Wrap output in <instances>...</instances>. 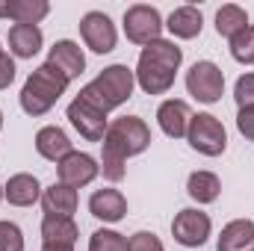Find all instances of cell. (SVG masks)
Listing matches in <instances>:
<instances>
[{"label": "cell", "instance_id": "52a82bcc", "mask_svg": "<svg viewBox=\"0 0 254 251\" xmlns=\"http://www.w3.org/2000/svg\"><path fill=\"white\" fill-rule=\"evenodd\" d=\"M125 33L133 45H151L163 33V18L154 6L136 3L125 12Z\"/></svg>", "mask_w": 254, "mask_h": 251}, {"label": "cell", "instance_id": "8992f818", "mask_svg": "<svg viewBox=\"0 0 254 251\" xmlns=\"http://www.w3.org/2000/svg\"><path fill=\"white\" fill-rule=\"evenodd\" d=\"M187 89L195 101L201 104H216L225 92V74L216 63H195L187 74Z\"/></svg>", "mask_w": 254, "mask_h": 251}, {"label": "cell", "instance_id": "277c9868", "mask_svg": "<svg viewBox=\"0 0 254 251\" xmlns=\"http://www.w3.org/2000/svg\"><path fill=\"white\" fill-rule=\"evenodd\" d=\"M68 83H71V80L65 77L60 68H54L51 63L39 65V68L27 77V83H24V89H21V110H24L27 116H45V113L65 95Z\"/></svg>", "mask_w": 254, "mask_h": 251}, {"label": "cell", "instance_id": "ffe728a7", "mask_svg": "<svg viewBox=\"0 0 254 251\" xmlns=\"http://www.w3.org/2000/svg\"><path fill=\"white\" fill-rule=\"evenodd\" d=\"M77 237H80V228L74 225V219H65V216H45L42 219V240L45 243L74 246Z\"/></svg>", "mask_w": 254, "mask_h": 251}, {"label": "cell", "instance_id": "7c38bea8", "mask_svg": "<svg viewBox=\"0 0 254 251\" xmlns=\"http://www.w3.org/2000/svg\"><path fill=\"white\" fill-rule=\"evenodd\" d=\"M157 122L163 127V133L166 136H172V139H181V136H187V130H190V122H192V110L187 101H163L160 104V110H157Z\"/></svg>", "mask_w": 254, "mask_h": 251}, {"label": "cell", "instance_id": "1f68e13d", "mask_svg": "<svg viewBox=\"0 0 254 251\" xmlns=\"http://www.w3.org/2000/svg\"><path fill=\"white\" fill-rule=\"evenodd\" d=\"M42 251H74V246H57V243H45Z\"/></svg>", "mask_w": 254, "mask_h": 251}, {"label": "cell", "instance_id": "83f0119b", "mask_svg": "<svg viewBox=\"0 0 254 251\" xmlns=\"http://www.w3.org/2000/svg\"><path fill=\"white\" fill-rule=\"evenodd\" d=\"M234 98L240 104V110L246 107H254V74H243L234 86Z\"/></svg>", "mask_w": 254, "mask_h": 251}, {"label": "cell", "instance_id": "30bf717a", "mask_svg": "<svg viewBox=\"0 0 254 251\" xmlns=\"http://www.w3.org/2000/svg\"><path fill=\"white\" fill-rule=\"evenodd\" d=\"M172 234L181 246H190V249H198L207 243L210 237V216L201 213V210H181L172 222Z\"/></svg>", "mask_w": 254, "mask_h": 251}, {"label": "cell", "instance_id": "4fadbf2b", "mask_svg": "<svg viewBox=\"0 0 254 251\" xmlns=\"http://www.w3.org/2000/svg\"><path fill=\"white\" fill-rule=\"evenodd\" d=\"M89 213L101 222H122L127 216V198L119 189H98L89 198Z\"/></svg>", "mask_w": 254, "mask_h": 251}, {"label": "cell", "instance_id": "8fae6325", "mask_svg": "<svg viewBox=\"0 0 254 251\" xmlns=\"http://www.w3.org/2000/svg\"><path fill=\"white\" fill-rule=\"evenodd\" d=\"M57 172H60V184H65V187H71V189H80L98 178L101 166L95 163V157L80 154V151H71L65 160L57 163Z\"/></svg>", "mask_w": 254, "mask_h": 251}, {"label": "cell", "instance_id": "484cf974", "mask_svg": "<svg viewBox=\"0 0 254 251\" xmlns=\"http://www.w3.org/2000/svg\"><path fill=\"white\" fill-rule=\"evenodd\" d=\"M89 251H127V240L119 231H95L89 240Z\"/></svg>", "mask_w": 254, "mask_h": 251}, {"label": "cell", "instance_id": "5bb4252c", "mask_svg": "<svg viewBox=\"0 0 254 251\" xmlns=\"http://www.w3.org/2000/svg\"><path fill=\"white\" fill-rule=\"evenodd\" d=\"M48 63L54 65V68H60L68 80H74V77L83 74V68H86V57H83L80 45H74L71 39H63V42H57V45L51 48Z\"/></svg>", "mask_w": 254, "mask_h": 251}, {"label": "cell", "instance_id": "7402d4cb", "mask_svg": "<svg viewBox=\"0 0 254 251\" xmlns=\"http://www.w3.org/2000/svg\"><path fill=\"white\" fill-rule=\"evenodd\" d=\"M51 12L48 0H9L6 3V18L15 24H39Z\"/></svg>", "mask_w": 254, "mask_h": 251}, {"label": "cell", "instance_id": "d6a6232c", "mask_svg": "<svg viewBox=\"0 0 254 251\" xmlns=\"http://www.w3.org/2000/svg\"><path fill=\"white\" fill-rule=\"evenodd\" d=\"M0 18H6V3H0Z\"/></svg>", "mask_w": 254, "mask_h": 251}, {"label": "cell", "instance_id": "7a4b0ae2", "mask_svg": "<svg viewBox=\"0 0 254 251\" xmlns=\"http://www.w3.org/2000/svg\"><path fill=\"white\" fill-rule=\"evenodd\" d=\"M184 63V51L175 42L157 39L142 48L139 65H136V83L148 95H166L175 86V74Z\"/></svg>", "mask_w": 254, "mask_h": 251}, {"label": "cell", "instance_id": "2e32d148", "mask_svg": "<svg viewBox=\"0 0 254 251\" xmlns=\"http://www.w3.org/2000/svg\"><path fill=\"white\" fill-rule=\"evenodd\" d=\"M9 51L18 60H33L42 51V30L36 24H15L9 30Z\"/></svg>", "mask_w": 254, "mask_h": 251}, {"label": "cell", "instance_id": "f1b7e54d", "mask_svg": "<svg viewBox=\"0 0 254 251\" xmlns=\"http://www.w3.org/2000/svg\"><path fill=\"white\" fill-rule=\"evenodd\" d=\"M127 251H166V249H163V243H160L154 234L139 231V234H133V237L127 240Z\"/></svg>", "mask_w": 254, "mask_h": 251}, {"label": "cell", "instance_id": "e0dca14e", "mask_svg": "<svg viewBox=\"0 0 254 251\" xmlns=\"http://www.w3.org/2000/svg\"><path fill=\"white\" fill-rule=\"evenodd\" d=\"M36 151L45 157V160H51V163H60L65 160L74 148H71V139L65 136L60 127H42L39 133H36Z\"/></svg>", "mask_w": 254, "mask_h": 251}, {"label": "cell", "instance_id": "6da1fadb", "mask_svg": "<svg viewBox=\"0 0 254 251\" xmlns=\"http://www.w3.org/2000/svg\"><path fill=\"white\" fill-rule=\"evenodd\" d=\"M151 145V130L142 119L136 116H122L107 127L104 136V157H101V172L107 181L119 184L125 178V163L127 157L142 154Z\"/></svg>", "mask_w": 254, "mask_h": 251}, {"label": "cell", "instance_id": "cb8c5ba5", "mask_svg": "<svg viewBox=\"0 0 254 251\" xmlns=\"http://www.w3.org/2000/svg\"><path fill=\"white\" fill-rule=\"evenodd\" d=\"M246 27H249V15H246L243 6L228 3V6H222V9L216 12V33H219V36L234 39V36H237L240 30H246Z\"/></svg>", "mask_w": 254, "mask_h": 251}, {"label": "cell", "instance_id": "d590c367", "mask_svg": "<svg viewBox=\"0 0 254 251\" xmlns=\"http://www.w3.org/2000/svg\"><path fill=\"white\" fill-rule=\"evenodd\" d=\"M252 251H254V249H252Z\"/></svg>", "mask_w": 254, "mask_h": 251}, {"label": "cell", "instance_id": "ba28073f", "mask_svg": "<svg viewBox=\"0 0 254 251\" xmlns=\"http://www.w3.org/2000/svg\"><path fill=\"white\" fill-rule=\"evenodd\" d=\"M80 36H83L86 48H92L95 54H110L116 48V39H119L116 24L104 12H86L80 18Z\"/></svg>", "mask_w": 254, "mask_h": 251}, {"label": "cell", "instance_id": "ac0fdd59", "mask_svg": "<svg viewBox=\"0 0 254 251\" xmlns=\"http://www.w3.org/2000/svg\"><path fill=\"white\" fill-rule=\"evenodd\" d=\"M3 195H6V201H9V204H15V207H30V204H36V201H39L42 187H39V181H36L33 175L21 172V175H12V178L6 181Z\"/></svg>", "mask_w": 254, "mask_h": 251}, {"label": "cell", "instance_id": "3957f363", "mask_svg": "<svg viewBox=\"0 0 254 251\" xmlns=\"http://www.w3.org/2000/svg\"><path fill=\"white\" fill-rule=\"evenodd\" d=\"M133 83H136V74H133L127 65H110V68H104L89 86H83L77 98H83L86 104H92L95 110H101V113L107 116L110 110H116V107H122L125 101H130Z\"/></svg>", "mask_w": 254, "mask_h": 251}, {"label": "cell", "instance_id": "836d02e7", "mask_svg": "<svg viewBox=\"0 0 254 251\" xmlns=\"http://www.w3.org/2000/svg\"><path fill=\"white\" fill-rule=\"evenodd\" d=\"M0 127H3V113H0Z\"/></svg>", "mask_w": 254, "mask_h": 251}, {"label": "cell", "instance_id": "44dd1931", "mask_svg": "<svg viewBox=\"0 0 254 251\" xmlns=\"http://www.w3.org/2000/svg\"><path fill=\"white\" fill-rule=\"evenodd\" d=\"M169 30H172V36H178V39H195L198 33H201V27H204V18H201V12L195 9V6H178L172 15H169V24H166Z\"/></svg>", "mask_w": 254, "mask_h": 251}, {"label": "cell", "instance_id": "d4e9b609", "mask_svg": "<svg viewBox=\"0 0 254 251\" xmlns=\"http://www.w3.org/2000/svg\"><path fill=\"white\" fill-rule=\"evenodd\" d=\"M231 57L243 65H254V27L252 24L231 39Z\"/></svg>", "mask_w": 254, "mask_h": 251}, {"label": "cell", "instance_id": "d6986e66", "mask_svg": "<svg viewBox=\"0 0 254 251\" xmlns=\"http://www.w3.org/2000/svg\"><path fill=\"white\" fill-rule=\"evenodd\" d=\"M42 207L45 216H65L71 219V213L77 210V189L65 187V184H54L42 192Z\"/></svg>", "mask_w": 254, "mask_h": 251}, {"label": "cell", "instance_id": "5b68a950", "mask_svg": "<svg viewBox=\"0 0 254 251\" xmlns=\"http://www.w3.org/2000/svg\"><path fill=\"white\" fill-rule=\"evenodd\" d=\"M187 139H190L192 148H195L198 154H204V157H219V154H225V148H228V133H225V127H222V122H219L216 116H210V113L192 116Z\"/></svg>", "mask_w": 254, "mask_h": 251}, {"label": "cell", "instance_id": "9c48e42d", "mask_svg": "<svg viewBox=\"0 0 254 251\" xmlns=\"http://www.w3.org/2000/svg\"><path fill=\"white\" fill-rule=\"evenodd\" d=\"M68 119L77 127V133L89 142H104L107 136V116L101 110H95L92 104H86L83 98H74L68 104Z\"/></svg>", "mask_w": 254, "mask_h": 251}, {"label": "cell", "instance_id": "f546056e", "mask_svg": "<svg viewBox=\"0 0 254 251\" xmlns=\"http://www.w3.org/2000/svg\"><path fill=\"white\" fill-rule=\"evenodd\" d=\"M12 80H15V60L0 51V89L12 86Z\"/></svg>", "mask_w": 254, "mask_h": 251}, {"label": "cell", "instance_id": "603a6c76", "mask_svg": "<svg viewBox=\"0 0 254 251\" xmlns=\"http://www.w3.org/2000/svg\"><path fill=\"white\" fill-rule=\"evenodd\" d=\"M187 192L190 198H195L198 204H213L222 192V184L213 172H192L190 181H187Z\"/></svg>", "mask_w": 254, "mask_h": 251}, {"label": "cell", "instance_id": "4316f807", "mask_svg": "<svg viewBox=\"0 0 254 251\" xmlns=\"http://www.w3.org/2000/svg\"><path fill=\"white\" fill-rule=\"evenodd\" d=\"M0 251H24V234L15 222H0Z\"/></svg>", "mask_w": 254, "mask_h": 251}, {"label": "cell", "instance_id": "4dcf8cb0", "mask_svg": "<svg viewBox=\"0 0 254 251\" xmlns=\"http://www.w3.org/2000/svg\"><path fill=\"white\" fill-rule=\"evenodd\" d=\"M237 127H240V133H243L246 139H252L254 142V107L240 110V116H237Z\"/></svg>", "mask_w": 254, "mask_h": 251}, {"label": "cell", "instance_id": "9a60e30c", "mask_svg": "<svg viewBox=\"0 0 254 251\" xmlns=\"http://www.w3.org/2000/svg\"><path fill=\"white\" fill-rule=\"evenodd\" d=\"M254 249V222L252 219H237L222 228L216 251H252Z\"/></svg>", "mask_w": 254, "mask_h": 251}, {"label": "cell", "instance_id": "e575fe53", "mask_svg": "<svg viewBox=\"0 0 254 251\" xmlns=\"http://www.w3.org/2000/svg\"><path fill=\"white\" fill-rule=\"evenodd\" d=\"M0 198H3V187H0Z\"/></svg>", "mask_w": 254, "mask_h": 251}]
</instances>
